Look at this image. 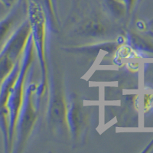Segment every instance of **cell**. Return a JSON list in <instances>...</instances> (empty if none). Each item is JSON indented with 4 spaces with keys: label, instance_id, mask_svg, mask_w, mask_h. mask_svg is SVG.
Returning <instances> with one entry per match:
<instances>
[{
    "label": "cell",
    "instance_id": "6da1fadb",
    "mask_svg": "<svg viewBox=\"0 0 153 153\" xmlns=\"http://www.w3.org/2000/svg\"><path fill=\"white\" fill-rule=\"evenodd\" d=\"M16 1V0H0V2H2V3H3L5 5H8V6L14 3Z\"/></svg>",
    "mask_w": 153,
    "mask_h": 153
}]
</instances>
